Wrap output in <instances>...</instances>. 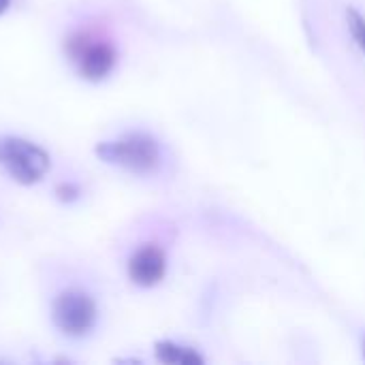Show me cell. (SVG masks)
<instances>
[{
	"label": "cell",
	"mask_w": 365,
	"mask_h": 365,
	"mask_svg": "<svg viewBox=\"0 0 365 365\" xmlns=\"http://www.w3.org/2000/svg\"><path fill=\"white\" fill-rule=\"evenodd\" d=\"M94 152L107 165H115L139 175L156 171L160 163L158 141L145 133H130L118 141H103Z\"/></svg>",
	"instance_id": "cell-1"
},
{
	"label": "cell",
	"mask_w": 365,
	"mask_h": 365,
	"mask_svg": "<svg viewBox=\"0 0 365 365\" xmlns=\"http://www.w3.org/2000/svg\"><path fill=\"white\" fill-rule=\"evenodd\" d=\"M0 165L6 173L24 186H32L49 171V154L21 137H0Z\"/></svg>",
	"instance_id": "cell-2"
},
{
	"label": "cell",
	"mask_w": 365,
	"mask_h": 365,
	"mask_svg": "<svg viewBox=\"0 0 365 365\" xmlns=\"http://www.w3.org/2000/svg\"><path fill=\"white\" fill-rule=\"evenodd\" d=\"M51 319L64 336L81 338L90 334L96 323V304L88 293L71 289L53 299Z\"/></svg>",
	"instance_id": "cell-3"
},
{
	"label": "cell",
	"mask_w": 365,
	"mask_h": 365,
	"mask_svg": "<svg viewBox=\"0 0 365 365\" xmlns=\"http://www.w3.org/2000/svg\"><path fill=\"white\" fill-rule=\"evenodd\" d=\"M167 274V257L158 246H143L139 248L128 261V278L143 289L156 287Z\"/></svg>",
	"instance_id": "cell-4"
},
{
	"label": "cell",
	"mask_w": 365,
	"mask_h": 365,
	"mask_svg": "<svg viewBox=\"0 0 365 365\" xmlns=\"http://www.w3.org/2000/svg\"><path fill=\"white\" fill-rule=\"evenodd\" d=\"M115 62H118V53H115L113 45L105 43V41H92L86 47V51L81 53V58L77 60L79 73L88 81L105 79L113 71Z\"/></svg>",
	"instance_id": "cell-5"
},
{
	"label": "cell",
	"mask_w": 365,
	"mask_h": 365,
	"mask_svg": "<svg viewBox=\"0 0 365 365\" xmlns=\"http://www.w3.org/2000/svg\"><path fill=\"white\" fill-rule=\"evenodd\" d=\"M154 353H156V359H158L160 364H167V365H203L205 364V359H203L195 349H188V346H182V344H175V342H171V340L156 342Z\"/></svg>",
	"instance_id": "cell-6"
},
{
	"label": "cell",
	"mask_w": 365,
	"mask_h": 365,
	"mask_svg": "<svg viewBox=\"0 0 365 365\" xmlns=\"http://www.w3.org/2000/svg\"><path fill=\"white\" fill-rule=\"evenodd\" d=\"M346 24H349V30H351L355 43L365 53V17L355 6H349L346 9Z\"/></svg>",
	"instance_id": "cell-7"
},
{
	"label": "cell",
	"mask_w": 365,
	"mask_h": 365,
	"mask_svg": "<svg viewBox=\"0 0 365 365\" xmlns=\"http://www.w3.org/2000/svg\"><path fill=\"white\" fill-rule=\"evenodd\" d=\"M90 43H92V38H90L88 34H83V32H77V34L68 36V41H66L64 49H66V53L71 56V60H75V62H77Z\"/></svg>",
	"instance_id": "cell-8"
},
{
	"label": "cell",
	"mask_w": 365,
	"mask_h": 365,
	"mask_svg": "<svg viewBox=\"0 0 365 365\" xmlns=\"http://www.w3.org/2000/svg\"><path fill=\"white\" fill-rule=\"evenodd\" d=\"M79 195H81V190L73 182H62V184L56 186V199L62 201V203H73V201L79 199Z\"/></svg>",
	"instance_id": "cell-9"
},
{
	"label": "cell",
	"mask_w": 365,
	"mask_h": 365,
	"mask_svg": "<svg viewBox=\"0 0 365 365\" xmlns=\"http://www.w3.org/2000/svg\"><path fill=\"white\" fill-rule=\"evenodd\" d=\"M9 4H11V0H0V15L9 9Z\"/></svg>",
	"instance_id": "cell-10"
},
{
	"label": "cell",
	"mask_w": 365,
	"mask_h": 365,
	"mask_svg": "<svg viewBox=\"0 0 365 365\" xmlns=\"http://www.w3.org/2000/svg\"><path fill=\"white\" fill-rule=\"evenodd\" d=\"M361 349H364V359H365V338H364V344H361Z\"/></svg>",
	"instance_id": "cell-11"
}]
</instances>
